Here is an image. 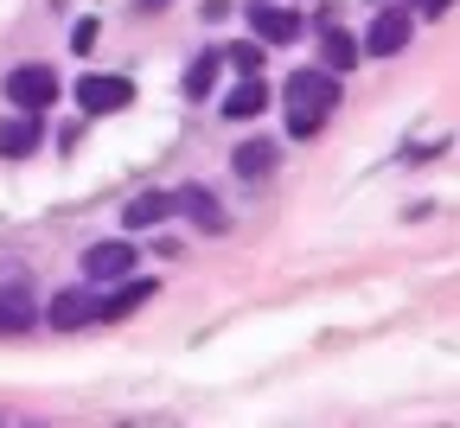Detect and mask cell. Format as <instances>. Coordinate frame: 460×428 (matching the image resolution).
I'll return each mask as SVG.
<instances>
[{"label":"cell","instance_id":"1","mask_svg":"<svg viewBox=\"0 0 460 428\" xmlns=\"http://www.w3.org/2000/svg\"><path fill=\"white\" fill-rule=\"evenodd\" d=\"M281 96H288V129H295L301 141H314L332 121V109H339V77L332 71H295Z\"/></svg>","mask_w":460,"mask_h":428},{"label":"cell","instance_id":"2","mask_svg":"<svg viewBox=\"0 0 460 428\" xmlns=\"http://www.w3.org/2000/svg\"><path fill=\"white\" fill-rule=\"evenodd\" d=\"M128 103H135V84H128V77H109V71H90V77H77V109H90V115L128 109Z\"/></svg>","mask_w":460,"mask_h":428},{"label":"cell","instance_id":"3","mask_svg":"<svg viewBox=\"0 0 460 428\" xmlns=\"http://www.w3.org/2000/svg\"><path fill=\"white\" fill-rule=\"evenodd\" d=\"M84 275H90V281H122V275H135V243H128V236L90 243V250H84Z\"/></svg>","mask_w":460,"mask_h":428},{"label":"cell","instance_id":"4","mask_svg":"<svg viewBox=\"0 0 460 428\" xmlns=\"http://www.w3.org/2000/svg\"><path fill=\"white\" fill-rule=\"evenodd\" d=\"M7 96H13L26 115H39V109L58 103V77H51L45 65H20V71H7Z\"/></svg>","mask_w":460,"mask_h":428},{"label":"cell","instance_id":"5","mask_svg":"<svg viewBox=\"0 0 460 428\" xmlns=\"http://www.w3.org/2000/svg\"><path fill=\"white\" fill-rule=\"evenodd\" d=\"M410 7H384L377 20H371V32H365V45L377 51V58H390V51H402V45H410Z\"/></svg>","mask_w":460,"mask_h":428},{"label":"cell","instance_id":"6","mask_svg":"<svg viewBox=\"0 0 460 428\" xmlns=\"http://www.w3.org/2000/svg\"><path fill=\"white\" fill-rule=\"evenodd\" d=\"M250 26H256V39H262V45H288V39H301V20L288 13V7H275V0H256V7H250Z\"/></svg>","mask_w":460,"mask_h":428},{"label":"cell","instance_id":"7","mask_svg":"<svg viewBox=\"0 0 460 428\" xmlns=\"http://www.w3.org/2000/svg\"><path fill=\"white\" fill-rule=\"evenodd\" d=\"M45 320H51L58 333H77V326H90V320H96V300H90L84 288H65V294H58L51 308H45Z\"/></svg>","mask_w":460,"mask_h":428},{"label":"cell","instance_id":"8","mask_svg":"<svg viewBox=\"0 0 460 428\" xmlns=\"http://www.w3.org/2000/svg\"><path fill=\"white\" fill-rule=\"evenodd\" d=\"M275 160H281V147H275V141H243L237 154H230V173H243V179H269V173H275Z\"/></svg>","mask_w":460,"mask_h":428},{"label":"cell","instance_id":"9","mask_svg":"<svg viewBox=\"0 0 460 428\" xmlns=\"http://www.w3.org/2000/svg\"><path fill=\"white\" fill-rule=\"evenodd\" d=\"M320 45H326V65H332V77L358 65V45H352V32H345L339 20H320Z\"/></svg>","mask_w":460,"mask_h":428},{"label":"cell","instance_id":"10","mask_svg":"<svg viewBox=\"0 0 460 428\" xmlns=\"http://www.w3.org/2000/svg\"><path fill=\"white\" fill-rule=\"evenodd\" d=\"M172 211H180V205H172V192H141V199H128L122 224L141 230V224H160V218H172Z\"/></svg>","mask_w":460,"mask_h":428},{"label":"cell","instance_id":"11","mask_svg":"<svg viewBox=\"0 0 460 428\" xmlns=\"http://www.w3.org/2000/svg\"><path fill=\"white\" fill-rule=\"evenodd\" d=\"M172 205H186V211L199 218V230H211V236L224 230V211H217V199H211L205 186H186V192H172Z\"/></svg>","mask_w":460,"mask_h":428},{"label":"cell","instance_id":"12","mask_svg":"<svg viewBox=\"0 0 460 428\" xmlns=\"http://www.w3.org/2000/svg\"><path fill=\"white\" fill-rule=\"evenodd\" d=\"M262 109H269V90H262L256 77H243L237 90L224 96V115H237V121H243V115H262Z\"/></svg>","mask_w":460,"mask_h":428},{"label":"cell","instance_id":"13","mask_svg":"<svg viewBox=\"0 0 460 428\" xmlns=\"http://www.w3.org/2000/svg\"><path fill=\"white\" fill-rule=\"evenodd\" d=\"M32 147H39V121H32V115H20V121L0 129V154H7V160H20V154H32Z\"/></svg>","mask_w":460,"mask_h":428},{"label":"cell","instance_id":"14","mask_svg":"<svg viewBox=\"0 0 460 428\" xmlns=\"http://www.w3.org/2000/svg\"><path fill=\"white\" fill-rule=\"evenodd\" d=\"M147 300V281H135V288H122V294H109V300H96V320H122L128 308H141Z\"/></svg>","mask_w":460,"mask_h":428},{"label":"cell","instance_id":"15","mask_svg":"<svg viewBox=\"0 0 460 428\" xmlns=\"http://www.w3.org/2000/svg\"><path fill=\"white\" fill-rule=\"evenodd\" d=\"M0 320H7V326H26V320H32V294H26V288H0Z\"/></svg>","mask_w":460,"mask_h":428},{"label":"cell","instance_id":"16","mask_svg":"<svg viewBox=\"0 0 460 428\" xmlns=\"http://www.w3.org/2000/svg\"><path fill=\"white\" fill-rule=\"evenodd\" d=\"M211 77H217V58L205 51V58H199V65L186 71V96H205V90H211Z\"/></svg>","mask_w":460,"mask_h":428},{"label":"cell","instance_id":"17","mask_svg":"<svg viewBox=\"0 0 460 428\" xmlns=\"http://www.w3.org/2000/svg\"><path fill=\"white\" fill-rule=\"evenodd\" d=\"M230 65H237V71H256L262 51H256V45H237V51H230Z\"/></svg>","mask_w":460,"mask_h":428},{"label":"cell","instance_id":"18","mask_svg":"<svg viewBox=\"0 0 460 428\" xmlns=\"http://www.w3.org/2000/svg\"><path fill=\"white\" fill-rule=\"evenodd\" d=\"M416 7H422V13H441V7H447V0H416Z\"/></svg>","mask_w":460,"mask_h":428}]
</instances>
